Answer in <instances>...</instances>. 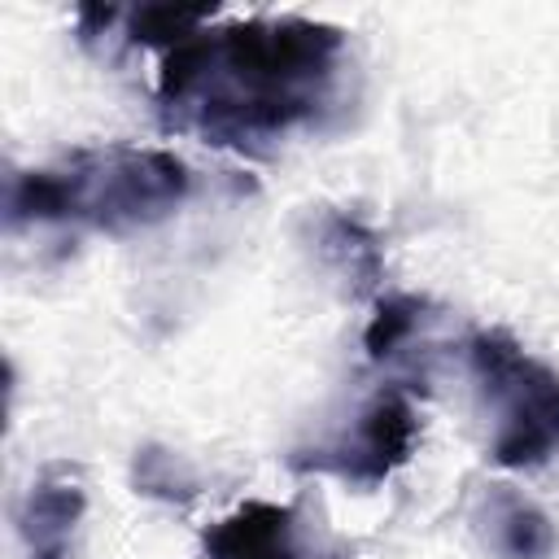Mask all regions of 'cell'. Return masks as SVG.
<instances>
[{
	"mask_svg": "<svg viewBox=\"0 0 559 559\" xmlns=\"http://www.w3.org/2000/svg\"><path fill=\"white\" fill-rule=\"evenodd\" d=\"M345 31L310 17H245L166 52L157 109L170 131L253 148L310 122L336 87Z\"/></svg>",
	"mask_w": 559,
	"mask_h": 559,
	"instance_id": "obj_1",
	"label": "cell"
},
{
	"mask_svg": "<svg viewBox=\"0 0 559 559\" xmlns=\"http://www.w3.org/2000/svg\"><path fill=\"white\" fill-rule=\"evenodd\" d=\"M188 166L166 148H74L61 166L9 179V223H87L100 231L153 227L188 197Z\"/></svg>",
	"mask_w": 559,
	"mask_h": 559,
	"instance_id": "obj_2",
	"label": "cell"
},
{
	"mask_svg": "<svg viewBox=\"0 0 559 559\" xmlns=\"http://www.w3.org/2000/svg\"><path fill=\"white\" fill-rule=\"evenodd\" d=\"M467 362L493 406L489 454L502 467H537L559 450V371L524 354L507 332H476Z\"/></svg>",
	"mask_w": 559,
	"mask_h": 559,
	"instance_id": "obj_3",
	"label": "cell"
},
{
	"mask_svg": "<svg viewBox=\"0 0 559 559\" xmlns=\"http://www.w3.org/2000/svg\"><path fill=\"white\" fill-rule=\"evenodd\" d=\"M415 428H419V419H415L411 397L402 389H380L358 411V419L345 437H336L332 445L306 450L293 463L310 467V472H332V476L354 480V485H380L411 459Z\"/></svg>",
	"mask_w": 559,
	"mask_h": 559,
	"instance_id": "obj_4",
	"label": "cell"
},
{
	"mask_svg": "<svg viewBox=\"0 0 559 559\" xmlns=\"http://www.w3.org/2000/svg\"><path fill=\"white\" fill-rule=\"evenodd\" d=\"M205 559H319L306 542L297 507L240 502L231 515L205 528Z\"/></svg>",
	"mask_w": 559,
	"mask_h": 559,
	"instance_id": "obj_5",
	"label": "cell"
},
{
	"mask_svg": "<svg viewBox=\"0 0 559 559\" xmlns=\"http://www.w3.org/2000/svg\"><path fill=\"white\" fill-rule=\"evenodd\" d=\"M83 489L79 480L70 476V467H44L31 489L22 493L17 502V537L26 546L31 559H70V542H74V528L83 520Z\"/></svg>",
	"mask_w": 559,
	"mask_h": 559,
	"instance_id": "obj_6",
	"label": "cell"
},
{
	"mask_svg": "<svg viewBox=\"0 0 559 559\" xmlns=\"http://www.w3.org/2000/svg\"><path fill=\"white\" fill-rule=\"evenodd\" d=\"M476 528H480L485 546L502 559H550L559 546L555 520L511 485L485 489V498L476 507Z\"/></svg>",
	"mask_w": 559,
	"mask_h": 559,
	"instance_id": "obj_7",
	"label": "cell"
},
{
	"mask_svg": "<svg viewBox=\"0 0 559 559\" xmlns=\"http://www.w3.org/2000/svg\"><path fill=\"white\" fill-rule=\"evenodd\" d=\"M218 4H140L127 13V35L135 44H157V48H179L201 31V22L214 17Z\"/></svg>",
	"mask_w": 559,
	"mask_h": 559,
	"instance_id": "obj_8",
	"label": "cell"
},
{
	"mask_svg": "<svg viewBox=\"0 0 559 559\" xmlns=\"http://www.w3.org/2000/svg\"><path fill=\"white\" fill-rule=\"evenodd\" d=\"M323 245H328V253L341 262V271H345L349 280H358V288H371V284L380 280V240H376L362 223H354V218H345V214H328V223H323Z\"/></svg>",
	"mask_w": 559,
	"mask_h": 559,
	"instance_id": "obj_9",
	"label": "cell"
},
{
	"mask_svg": "<svg viewBox=\"0 0 559 559\" xmlns=\"http://www.w3.org/2000/svg\"><path fill=\"white\" fill-rule=\"evenodd\" d=\"M131 480H135L140 493L162 498V502H192V498H197V476H192V467H188L179 454L162 450V445L135 450Z\"/></svg>",
	"mask_w": 559,
	"mask_h": 559,
	"instance_id": "obj_10",
	"label": "cell"
},
{
	"mask_svg": "<svg viewBox=\"0 0 559 559\" xmlns=\"http://www.w3.org/2000/svg\"><path fill=\"white\" fill-rule=\"evenodd\" d=\"M419 314H424V301L419 297H411V293H393V297H380V306H376V314H371V323H367V332H362V345H367V354L380 362V358H389L415 328H419Z\"/></svg>",
	"mask_w": 559,
	"mask_h": 559,
	"instance_id": "obj_11",
	"label": "cell"
},
{
	"mask_svg": "<svg viewBox=\"0 0 559 559\" xmlns=\"http://www.w3.org/2000/svg\"><path fill=\"white\" fill-rule=\"evenodd\" d=\"M114 17H118L114 4H83V9H79V35H83V39L105 35V26H109Z\"/></svg>",
	"mask_w": 559,
	"mask_h": 559,
	"instance_id": "obj_12",
	"label": "cell"
}]
</instances>
